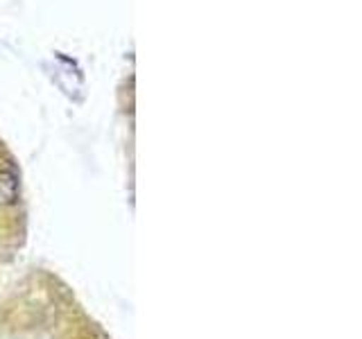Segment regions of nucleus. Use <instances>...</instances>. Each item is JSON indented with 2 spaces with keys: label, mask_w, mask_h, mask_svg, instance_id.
Segmentation results:
<instances>
[{
  "label": "nucleus",
  "mask_w": 362,
  "mask_h": 339,
  "mask_svg": "<svg viewBox=\"0 0 362 339\" xmlns=\"http://www.w3.org/2000/svg\"><path fill=\"white\" fill-rule=\"evenodd\" d=\"M0 339H107L62 278L32 269L0 299Z\"/></svg>",
  "instance_id": "f257e3e1"
},
{
  "label": "nucleus",
  "mask_w": 362,
  "mask_h": 339,
  "mask_svg": "<svg viewBox=\"0 0 362 339\" xmlns=\"http://www.w3.org/2000/svg\"><path fill=\"white\" fill-rule=\"evenodd\" d=\"M28 213L23 201L21 170L14 154L0 138V274L14 265L25 244Z\"/></svg>",
  "instance_id": "f03ea898"
}]
</instances>
